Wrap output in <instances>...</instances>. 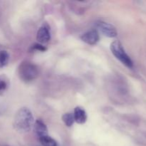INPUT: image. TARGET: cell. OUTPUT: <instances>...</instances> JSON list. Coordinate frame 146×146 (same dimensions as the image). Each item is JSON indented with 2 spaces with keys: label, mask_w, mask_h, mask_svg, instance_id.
I'll return each instance as SVG.
<instances>
[{
  "label": "cell",
  "mask_w": 146,
  "mask_h": 146,
  "mask_svg": "<svg viewBox=\"0 0 146 146\" xmlns=\"http://www.w3.org/2000/svg\"><path fill=\"white\" fill-rule=\"evenodd\" d=\"M111 51L117 59L119 60L123 65L129 68L133 67V62L129 56L126 54L123 46L119 41H114L111 44Z\"/></svg>",
  "instance_id": "obj_3"
},
{
  "label": "cell",
  "mask_w": 146,
  "mask_h": 146,
  "mask_svg": "<svg viewBox=\"0 0 146 146\" xmlns=\"http://www.w3.org/2000/svg\"><path fill=\"white\" fill-rule=\"evenodd\" d=\"M4 146H9V145H4Z\"/></svg>",
  "instance_id": "obj_14"
},
{
  "label": "cell",
  "mask_w": 146,
  "mask_h": 146,
  "mask_svg": "<svg viewBox=\"0 0 146 146\" xmlns=\"http://www.w3.org/2000/svg\"><path fill=\"white\" fill-rule=\"evenodd\" d=\"M32 48L34 50H36V51H44L46 50V48L44 46L41 45V44H35L32 46Z\"/></svg>",
  "instance_id": "obj_12"
},
{
  "label": "cell",
  "mask_w": 146,
  "mask_h": 146,
  "mask_svg": "<svg viewBox=\"0 0 146 146\" xmlns=\"http://www.w3.org/2000/svg\"><path fill=\"white\" fill-rule=\"evenodd\" d=\"M36 39L40 44H46L51 39V34L48 25L43 24L36 33Z\"/></svg>",
  "instance_id": "obj_5"
},
{
  "label": "cell",
  "mask_w": 146,
  "mask_h": 146,
  "mask_svg": "<svg viewBox=\"0 0 146 146\" xmlns=\"http://www.w3.org/2000/svg\"><path fill=\"white\" fill-rule=\"evenodd\" d=\"M62 121H64L66 125L68 127H71V125L74 124V115L71 113H64L62 116Z\"/></svg>",
  "instance_id": "obj_10"
},
{
  "label": "cell",
  "mask_w": 146,
  "mask_h": 146,
  "mask_svg": "<svg viewBox=\"0 0 146 146\" xmlns=\"http://www.w3.org/2000/svg\"><path fill=\"white\" fill-rule=\"evenodd\" d=\"M9 55L6 51H0V68L4 67L8 64Z\"/></svg>",
  "instance_id": "obj_11"
},
{
  "label": "cell",
  "mask_w": 146,
  "mask_h": 146,
  "mask_svg": "<svg viewBox=\"0 0 146 146\" xmlns=\"http://www.w3.org/2000/svg\"><path fill=\"white\" fill-rule=\"evenodd\" d=\"M34 131L38 138L48 135V129L46 124L41 120H36L34 125Z\"/></svg>",
  "instance_id": "obj_8"
},
{
  "label": "cell",
  "mask_w": 146,
  "mask_h": 146,
  "mask_svg": "<svg viewBox=\"0 0 146 146\" xmlns=\"http://www.w3.org/2000/svg\"><path fill=\"white\" fill-rule=\"evenodd\" d=\"M7 87V84L4 79L0 78V92L5 91Z\"/></svg>",
  "instance_id": "obj_13"
},
{
  "label": "cell",
  "mask_w": 146,
  "mask_h": 146,
  "mask_svg": "<svg viewBox=\"0 0 146 146\" xmlns=\"http://www.w3.org/2000/svg\"><path fill=\"white\" fill-rule=\"evenodd\" d=\"M97 29L99 30L100 32L103 34L105 36L109 38H114L117 36V30L115 27L111 24L106 21H99L96 23Z\"/></svg>",
  "instance_id": "obj_4"
},
{
  "label": "cell",
  "mask_w": 146,
  "mask_h": 146,
  "mask_svg": "<svg viewBox=\"0 0 146 146\" xmlns=\"http://www.w3.org/2000/svg\"><path fill=\"white\" fill-rule=\"evenodd\" d=\"M81 40L88 45H95L99 41V34L96 30H91L84 33L81 36Z\"/></svg>",
  "instance_id": "obj_6"
},
{
  "label": "cell",
  "mask_w": 146,
  "mask_h": 146,
  "mask_svg": "<svg viewBox=\"0 0 146 146\" xmlns=\"http://www.w3.org/2000/svg\"><path fill=\"white\" fill-rule=\"evenodd\" d=\"M38 139L42 146H58L56 141L48 135L38 138Z\"/></svg>",
  "instance_id": "obj_9"
},
{
  "label": "cell",
  "mask_w": 146,
  "mask_h": 146,
  "mask_svg": "<svg viewBox=\"0 0 146 146\" xmlns=\"http://www.w3.org/2000/svg\"><path fill=\"white\" fill-rule=\"evenodd\" d=\"M34 123V116L29 108H21L16 113L14 128L21 133H26L31 130Z\"/></svg>",
  "instance_id": "obj_1"
},
{
  "label": "cell",
  "mask_w": 146,
  "mask_h": 146,
  "mask_svg": "<svg viewBox=\"0 0 146 146\" xmlns=\"http://www.w3.org/2000/svg\"><path fill=\"white\" fill-rule=\"evenodd\" d=\"M19 76L24 82H31L39 75V71L36 65L29 61H24L19 66Z\"/></svg>",
  "instance_id": "obj_2"
},
{
  "label": "cell",
  "mask_w": 146,
  "mask_h": 146,
  "mask_svg": "<svg viewBox=\"0 0 146 146\" xmlns=\"http://www.w3.org/2000/svg\"><path fill=\"white\" fill-rule=\"evenodd\" d=\"M74 121L78 124H84L86 122L87 114L85 110L81 107H76L74 112Z\"/></svg>",
  "instance_id": "obj_7"
}]
</instances>
